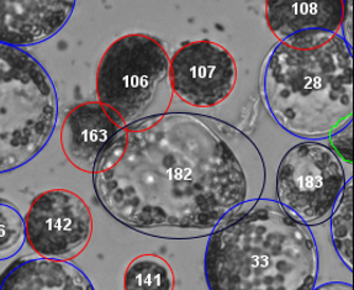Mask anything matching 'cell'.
<instances>
[{
    "label": "cell",
    "instance_id": "12",
    "mask_svg": "<svg viewBox=\"0 0 354 290\" xmlns=\"http://www.w3.org/2000/svg\"><path fill=\"white\" fill-rule=\"evenodd\" d=\"M0 290H95L91 279L69 261L28 257L0 277Z\"/></svg>",
    "mask_w": 354,
    "mask_h": 290
},
{
    "label": "cell",
    "instance_id": "14",
    "mask_svg": "<svg viewBox=\"0 0 354 290\" xmlns=\"http://www.w3.org/2000/svg\"><path fill=\"white\" fill-rule=\"evenodd\" d=\"M331 237L343 263L353 269V182L349 179L331 217Z\"/></svg>",
    "mask_w": 354,
    "mask_h": 290
},
{
    "label": "cell",
    "instance_id": "15",
    "mask_svg": "<svg viewBox=\"0 0 354 290\" xmlns=\"http://www.w3.org/2000/svg\"><path fill=\"white\" fill-rule=\"evenodd\" d=\"M26 242V225L14 205L0 200V262L12 260Z\"/></svg>",
    "mask_w": 354,
    "mask_h": 290
},
{
    "label": "cell",
    "instance_id": "3",
    "mask_svg": "<svg viewBox=\"0 0 354 290\" xmlns=\"http://www.w3.org/2000/svg\"><path fill=\"white\" fill-rule=\"evenodd\" d=\"M262 93L283 130L306 141L328 138L352 123V45L341 35L313 50L277 44L264 66Z\"/></svg>",
    "mask_w": 354,
    "mask_h": 290
},
{
    "label": "cell",
    "instance_id": "8",
    "mask_svg": "<svg viewBox=\"0 0 354 290\" xmlns=\"http://www.w3.org/2000/svg\"><path fill=\"white\" fill-rule=\"evenodd\" d=\"M173 93L199 109L214 108L232 94L237 83V63L232 53L212 40L192 41L171 57Z\"/></svg>",
    "mask_w": 354,
    "mask_h": 290
},
{
    "label": "cell",
    "instance_id": "4",
    "mask_svg": "<svg viewBox=\"0 0 354 290\" xmlns=\"http://www.w3.org/2000/svg\"><path fill=\"white\" fill-rule=\"evenodd\" d=\"M51 75L24 48L0 42V174L34 160L58 121Z\"/></svg>",
    "mask_w": 354,
    "mask_h": 290
},
{
    "label": "cell",
    "instance_id": "1",
    "mask_svg": "<svg viewBox=\"0 0 354 290\" xmlns=\"http://www.w3.org/2000/svg\"><path fill=\"white\" fill-rule=\"evenodd\" d=\"M116 221L163 239L207 237L262 198L267 168L256 143L223 120L166 113L122 127L93 171Z\"/></svg>",
    "mask_w": 354,
    "mask_h": 290
},
{
    "label": "cell",
    "instance_id": "5",
    "mask_svg": "<svg viewBox=\"0 0 354 290\" xmlns=\"http://www.w3.org/2000/svg\"><path fill=\"white\" fill-rule=\"evenodd\" d=\"M171 58L152 36H121L105 50L97 66V102L121 126L169 111L174 93Z\"/></svg>",
    "mask_w": 354,
    "mask_h": 290
},
{
    "label": "cell",
    "instance_id": "9",
    "mask_svg": "<svg viewBox=\"0 0 354 290\" xmlns=\"http://www.w3.org/2000/svg\"><path fill=\"white\" fill-rule=\"evenodd\" d=\"M346 0H266V20L280 44L313 50L342 29Z\"/></svg>",
    "mask_w": 354,
    "mask_h": 290
},
{
    "label": "cell",
    "instance_id": "13",
    "mask_svg": "<svg viewBox=\"0 0 354 290\" xmlns=\"http://www.w3.org/2000/svg\"><path fill=\"white\" fill-rule=\"evenodd\" d=\"M176 275L171 264L157 255L133 258L124 275L125 290H174Z\"/></svg>",
    "mask_w": 354,
    "mask_h": 290
},
{
    "label": "cell",
    "instance_id": "2",
    "mask_svg": "<svg viewBox=\"0 0 354 290\" xmlns=\"http://www.w3.org/2000/svg\"><path fill=\"white\" fill-rule=\"evenodd\" d=\"M319 266L310 228L262 198L212 233L204 256L209 290H313Z\"/></svg>",
    "mask_w": 354,
    "mask_h": 290
},
{
    "label": "cell",
    "instance_id": "7",
    "mask_svg": "<svg viewBox=\"0 0 354 290\" xmlns=\"http://www.w3.org/2000/svg\"><path fill=\"white\" fill-rule=\"evenodd\" d=\"M26 241L39 257L71 261L89 245L93 235L91 208L78 194L56 188L39 194L25 219Z\"/></svg>",
    "mask_w": 354,
    "mask_h": 290
},
{
    "label": "cell",
    "instance_id": "6",
    "mask_svg": "<svg viewBox=\"0 0 354 290\" xmlns=\"http://www.w3.org/2000/svg\"><path fill=\"white\" fill-rule=\"evenodd\" d=\"M347 184L342 162L327 145L305 141L290 148L277 173L278 204L305 226L330 220Z\"/></svg>",
    "mask_w": 354,
    "mask_h": 290
},
{
    "label": "cell",
    "instance_id": "16",
    "mask_svg": "<svg viewBox=\"0 0 354 290\" xmlns=\"http://www.w3.org/2000/svg\"><path fill=\"white\" fill-rule=\"evenodd\" d=\"M352 126H353V124L349 123L348 125L344 126L338 132L328 137L330 138L328 147L331 148L332 151L337 154L339 160H343L349 165L353 163V158H352Z\"/></svg>",
    "mask_w": 354,
    "mask_h": 290
},
{
    "label": "cell",
    "instance_id": "17",
    "mask_svg": "<svg viewBox=\"0 0 354 290\" xmlns=\"http://www.w3.org/2000/svg\"><path fill=\"white\" fill-rule=\"evenodd\" d=\"M313 290H353V285L346 282H328L315 287Z\"/></svg>",
    "mask_w": 354,
    "mask_h": 290
},
{
    "label": "cell",
    "instance_id": "11",
    "mask_svg": "<svg viewBox=\"0 0 354 290\" xmlns=\"http://www.w3.org/2000/svg\"><path fill=\"white\" fill-rule=\"evenodd\" d=\"M121 129L100 102H82L63 121V154L77 170L93 173L100 154Z\"/></svg>",
    "mask_w": 354,
    "mask_h": 290
},
{
    "label": "cell",
    "instance_id": "10",
    "mask_svg": "<svg viewBox=\"0 0 354 290\" xmlns=\"http://www.w3.org/2000/svg\"><path fill=\"white\" fill-rule=\"evenodd\" d=\"M77 0H0V42L29 47L50 40L68 23Z\"/></svg>",
    "mask_w": 354,
    "mask_h": 290
}]
</instances>
